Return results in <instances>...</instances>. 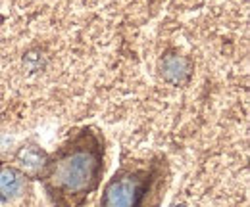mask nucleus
Returning <instances> with one entry per match:
<instances>
[{
  "instance_id": "4",
  "label": "nucleus",
  "mask_w": 250,
  "mask_h": 207,
  "mask_svg": "<svg viewBox=\"0 0 250 207\" xmlns=\"http://www.w3.org/2000/svg\"><path fill=\"white\" fill-rule=\"evenodd\" d=\"M173 207H185V206H173Z\"/></svg>"
},
{
  "instance_id": "3",
  "label": "nucleus",
  "mask_w": 250,
  "mask_h": 207,
  "mask_svg": "<svg viewBox=\"0 0 250 207\" xmlns=\"http://www.w3.org/2000/svg\"><path fill=\"white\" fill-rule=\"evenodd\" d=\"M23 188V177L12 167H2L0 169V198L4 200H14L20 196Z\"/></svg>"
},
{
  "instance_id": "2",
  "label": "nucleus",
  "mask_w": 250,
  "mask_h": 207,
  "mask_svg": "<svg viewBox=\"0 0 250 207\" xmlns=\"http://www.w3.org/2000/svg\"><path fill=\"white\" fill-rule=\"evenodd\" d=\"M167 182L169 163L166 155L125 161L108 180L100 207H156Z\"/></svg>"
},
{
  "instance_id": "1",
  "label": "nucleus",
  "mask_w": 250,
  "mask_h": 207,
  "mask_svg": "<svg viewBox=\"0 0 250 207\" xmlns=\"http://www.w3.org/2000/svg\"><path fill=\"white\" fill-rule=\"evenodd\" d=\"M104 167V134L94 127H81L46 157L41 180L54 206L79 207L98 188Z\"/></svg>"
}]
</instances>
